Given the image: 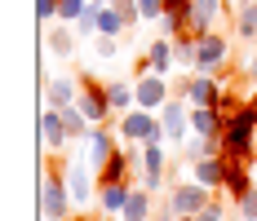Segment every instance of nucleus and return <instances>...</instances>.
<instances>
[{
	"mask_svg": "<svg viewBox=\"0 0 257 221\" xmlns=\"http://www.w3.org/2000/svg\"><path fill=\"white\" fill-rule=\"evenodd\" d=\"M67 137H71V133H67L62 111H58V106H49V111L40 115V142H45L49 150H62V146H67Z\"/></svg>",
	"mask_w": 257,
	"mask_h": 221,
	"instance_id": "11",
	"label": "nucleus"
},
{
	"mask_svg": "<svg viewBox=\"0 0 257 221\" xmlns=\"http://www.w3.org/2000/svg\"><path fill=\"white\" fill-rule=\"evenodd\" d=\"M169 199H173L178 217H200V212L208 208V199H213V190L200 186V181H178V186L169 190Z\"/></svg>",
	"mask_w": 257,
	"mask_h": 221,
	"instance_id": "7",
	"label": "nucleus"
},
{
	"mask_svg": "<svg viewBox=\"0 0 257 221\" xmlns=\"http://www.w3.org/2000/svg\"><path fill=\"white\" fill-rule=\"evenodd\" d=\"M147 62H151L155 75H169L173 67H178V58H173V40H169V36H155L151 45H147Z\"/></svg>",
	"mask_w": 257,
	"mask_h": 221,
	"instance_id": "16",
	"label": "nucleus"
},
{
	"mask_svg": "<svg viewBox=\"0 0 257 221\" xmlns=\"http://www.w3.org/2000/svg\"><path fill=\"white\" fill-rule=\"evenodd\" d=\"M257 93L244 98V106L226 115V128H222V155H235V159H253L257 164Z\"/></svg>",
	"mask_w": 257,
	"mask_h": 221,
	"instance_id": "1",
	"label": "nucleus"
},
{
	"mask_svg": "<svg viewBox=\"0 0 257 221\" xmlns=\"http://www.w3.org/2000/svg\"><path fill=\"white\" fill-rule=\"evenodd\" d=\"M76 27L71 23H53V31H49V53L53 58H71V53H76Z\"/></svg>",
	"mask_w": 257,
	"mask_h": 221,
	"instance_id": "20",
	"label": "nucleus"
},
{
	"mask_svg": "<svg viewBox=\"0 0 257 221\" xmlns=\"http://www.w3.org/2000/svg\"><path fill=\"white\" fill-rule=\"evenodd\" d=\"M235 40L257 45V0H244V5L235 9Z\"/></svg>",
	"mask_w": 257,
	"mask_h": 221,
	"instance_id": "18",
	"label": "nucleus"
},
{
	"mask_svg": "<svg viewBox=\"0 0 257 221\" xmlns=\"http://www.w3.org/2000/svg\"><path fill=\"white\" fill-rule=\"evenodd\" d=\"M128 181H98V212H106V217H120V208H124L128 199Z\"/></svg>",
	"mask_w": 257,
	"mask_h": 221,
	"instance_id": "15",
	"label": "nucleus"
},
{
	"mask_svg": "<svg viewBox=\"0 0 257 221\" xmlns=\"http://www.w3.org/2000/svg\"><path fill=\"white\" fill-rule=\"evenodd\" d=\"M204 212H213V217H226V203H222V199H208Z\"/></svg>",
	"mask_w": 257,
	"mask_h": 221,
	"instance_id": "32",
	"label": "nucleus"
},
{
	"mask_svg": "<svg viewBox=\"0 0 257 221\" xmlns=\"http://www.w3.org/2000/svg\"><path fill=\"white\" fill-rule=\"evenodd\" d=\"M120 142H169L164 128H160V111H147V106H133L120 115Z\"/></svg>",
	"mask_w": 257,
	"mask_h": 221,
	"instance_id": "3",
	"label": "nucleus"
},
{
	"mask_svg": "<svg viewBox=\"0 0 257 221\" xmlns=\"http://www.w3.org/2000/svg\"><path fill=\"white\" fill-rule=\"evenodd\" d=\"M195 172V181L208 186V190H222V181H226V155H208V159H195L191 164Z\"/></svg>",
	"mask_w": 257,
	"mask_h": 221,
	"instance_id": "13",
	"label": "nucleus"
},
{
	"mask_svg": "<svg viewBox=\"0 0 257 221\" xmlns=\"http://www.w3.org/2000/svg\"><path fill=\"white\" fill-rule=\"evenodd\" d=\"M67 190L76 208H89V164H67Z\"/></svg>",
	"mask_w": 257,
	"mask_h": 221,
	"instance_id": "19",
	"label": "nucleus"
},
{
	"mask_svg": "<svg viewBox=\"0 0 257 221\" xmlns=\"http://www.w3.org/2000/svg\"><path fill=\"white\" fill-rule=\"evenodd\" d=\"M160 128H164V137L169 142H186L195 128H191V102L186 98H169L160 106Z\"/></svg>",
	"mask_w": 257,
	"mask_h": 221,
	"instance_id": "6",
	"label": "nucleus"
},
{
	"mask_svg": "<svg viewBox=\"0 0 257 221\" xmlns=\"http://www.w3.org/2000/svg\"><path fill=\"white\" fill-rule=\"evenodd\" d=\"M67 221H89V217H67Z\"/></svg>",
	"mask_w": 257,
	"mask_h": 221,
	"instance_id": "35",
	"label": "nucleus"
},
{
	"mask_svg": "<svg viewBox=\"0 0 257 221\" xmlns=\"http://www.w3.org/2000/svg\"><path fill=\"white\" fill-rule=\"evenodd\" d=\"M235 208H239V217H244V221H257V186L248 190V195L235 199Z\"/></svg>",
	"mask_w": 257,
	"mask_h": 221,
	"instance_id": "27",
	"label": "nucleus"
},
{
	"mask_svg": "<svg viewBox=\"0 0 257 221\" xmlns=\"http://www.w3.org/2000/svg\"><path fill=\"white\" fill-rule=\"evenodd\" d=\"M182 146H186V159L195 164V159H208V155H222V137H204V133H191Z\"/></svg>",
	"mask_w": 257,
	"mask_h": 221,
	"instance_id": "22",
	"label": "nucleus"
},
{
	"mask_svg": "<svg viewBox=\"0 0 257 221\" xmlns=\"http://www.w3.org/2000/svg\"><path fill=\"white\" fill-rule=\"evenodd\" d=\"M71 190H67V164H53L45 186H40V217L45 221H67L71 217Z\"/></svg>",
	"mask_w": 257,
	"mask_h": 221,
	"instance_id": "2",
	"label": "nucleus"
},
{
	"mask_svg": "<svg viewBox=\"0 0 257 221\" xmlns=\"http://www.w3.org/2000/svg\"><path fill=\"white\" fill-rule=\"evenodd\" d=\"M45 93H49V102L62 111V106H76L80 102V75H53L49 84H45Z\"/></svg>",
	"mask_w": 257,
	"mask_h": 221,
	"instance_id": "14",
	"label": "nucleus"
},
{
	"mask_svg": "<svg viewBox=\"0 0 257 221\" xmlns=\"http://www.w3.org/2000/svg\"><path fill=\"white\" fill-rule=\"evenodd\" d=\"M133 93H138V106H147V111H160L164 102L173 98V84H169L164 75L147 71V75H138V80H133Z\"/></svg>",
	"mask_w": 257,
	"mask_h": 221,
	"instance_id": "8",
	"label": "nucleus"
},
{
	"mask_svg": "<svg viewBox=\"0 0 257 221\" xmlns=\"http://www.w3.org/2000/svg\"><path fill=\"white\" fill-rule=\"evenodd\" d=\"M76 106L89 115V124H106L115 115V111H111V98H106V84L93 80V75H84V71H80V102Z\"/></svg>",
	"mask_w": 257,
	"mask_h": 221,
	"instance_id": "5",
	"label": "nucleus"
},
{
	"mask_svg": "<svg viewBox=\"0 0 257 221\" xmlns=\"http://www.w3.org/2000/svg\"><path fill=\"white\" fill-rule=\"evenodd\" d=\"M164 5H169V0H138V9H142V23H155V18L164 14Z\"/></svg>",
	"mask_w": 257,
	"mask_h": 221,
	"instance_id": "30",
	"label": "nucleus"
},
{
	"mask_svg": "<svg viewBox=\"0 0 257 221\" xmlns=\"http://www.w3.org/2000/svg\"><path fill=\"white\" fill-rule=\"evenodd\" d=\"M231 58V40L213 27V31H200L195 36V71H204V75H213L222 62Z\"/></svg>",
	"mask_w": 257,
	"mask_h": 221,
	"instance_id": "4",
	"label": "nucleus"
},
{
	"mask_svg": "<svg viewBox=\"0 0 257 221\" xmlns=\"http://www.w3.org/2000/svg\"><path fill=\"white\" fill-rule=\"evenodd\" d=\"M84 5H89V0H58V23H80Z\"/></svg>",
	"mask_w": 257,
	"mask_h": 221,
	"instance_id": "26",
	"label": "nucleus"
},
{
	"mask_svg": "<svg viewBox=\"0 0 257 221\" xmlns=\"http://www.w3.org/2000/svg\"><path fill=\"white\" fill-rule=\"evenodd\" d=\"M173 58H178L182 71H195V31L186 27L182 36H173Z\"/></svg>",
	"mask_w": 257,
	"mask_h": 221,
	"instance_id": "23",
	"label": "nucleus"
},
{
	"mask_svg": "<svg viewBox=\"0 0 257 221\" xmlns=\"http://www.w3.org/2000/svg\"><path fill=\"white\" fill-rule=\"evenodd\" d=\"M244 80L257 84V53H248V62H244Z\"/></svg>",
	"mask_w": 257,
	"mask_h": 221,
	"instance_id": "31",
	"label": "nucleus"
},
{
	"mask_svg": "<svg viewBox=\"0 0 257 221\" xmlns=\"http://www.w3.org/2000/svg\"><path fill=\"white\" fill-rule=\"evenodd\" d=\"M155 217V195L147 186H138V190H128L124 208H120V221H151Z\"/></svg>",
	"mask_w": 257,
	"mask_h": 221,
	"instance_id": "12",
	"label": "nucleus"
},
{
	"mask_svg": "<svg viewBox=\"0 0 257 221\" xmlns=\"http://www.w3.org/2000/svg\"><path fill=\"white\" fill-rule=\"evenodd\" d=\"M93 53L102 62H115L120 58V36H93Z\"/></svg>",
	"mask_w": 257,
	"mask_h": 221,
	"instance_id": "25",
	"label": "nucleus"
},
{
	"mask_svg": "<svg viewBox=\"0 0 257 221\" xmlns=\"http://www.w3.org/2000/svg\"><path fill=\"white\" fill-rule=\"evenodd\" d=\"M115 150H120V142H115V133H111V128H102V124H93V133L84 137V164H89V168L98 172V168L106 164V159L115 155Z\"/></svg>",
	"mask_w": 257,
	"mask_h": 221,
	"instance_id": "9",
	"label": "nucleus"
},
{
	"mask_svg": "<svg viewBox=\"0 0 257 221\" xmlns=\"http://www.w3.org/2000/svg\"><path fill=\"white\" fill-rule=\"evenodd\" d=\"M178 221H200V217H178Z\"/></svg>",
	"mask_w": 257,
	"mask_h": 221,
	"instance_id": "34",
	"label": "nucleus"
},
{
	"mask_svg": "<svg viewBox=\"0 0 257 221\" xmlns=\"http://www.w3.org/2000/svg\"><path fill=\"white\" fill-rule=\"evenodd\" d=\"M36 23H58V0H36Z\"/></svg>",
	"mask_w": 257,
	"mask_h": 221,
	"instance_id": "29",
	"label": "nucleus"
},
{
	"mask_svg": "<svg viewBox=\"0 0 257 221\" xmlns=\"http://www.w3.org/2000/svg\"><path fill=\"white\" fill-rule=\"evenodd\" d=\"M200 221H226V217H213V212H200Z\"/></svg>",
	"mask_w": 257,
	"mask_h": 221,
	"instance_id": "33",
	"label": "nucleus"
},
{
	"mask_svg": "<svg viewBox=\"0 0 257 221\" xmlns=\"http://www.w3.org/2000/svg\"><path fill=\"white\" fill-rule=\"evenodd\" d=\"M222 5H226V0H191V31H195V36H200V31H213Z\"/></svg>",
	"mask_w": 257,
	"mask_h": 221,
	"instance_id": "17",
	"label": "nucleus"
},
{
	"mask_svg": "<svg viewBox=\"0 0 257 221\" xmlns=\"http://www.w3.org/2000/svg\"><path fill=\"white\" fill-rule=\"evenodd\" d=\"M111 5L124 14V23H128V27H138V23H142V9H138V0H111Z\"/></svg>",
	"mask_w": 257,
	"mask_h": 221,
	"instance_id": "28",
	"label": "nucleus"
},
{
	"mask_svg": "<svg viewBox=\"0 0 257 221\" xmlns=\"http://www.w3.org/2000/svg\"><path fill=\"white\" fill-rule=\"evenodd\" d=\"M106 98H111V111L115 115H124V111L138 106V93H133V84H124V80H106Z\"/></svg>",
	"mask_w": 257,
	"mask_h": 221,
	"instance_id": "21",
	"label": "nucleus"
},
{
	"mask_svg": "<svg viewBox=\"0 0 257 221\" xmlns=\"http://www.w3.org/2000/svg\"><path fill=\"white\" fill-rule=\"evenodd\" d=\"M62 120H67V133H71V137H89V133H93V124H89V115H84L80 106H62Z\"/></svg>",
	"mask_w": 257,
	"mask_h": 221,
	"instance_id": "24",
	"label": "nucleus"
},
{
	"mask_svg": "<svg viewBox=\"0 0 257 221\" xmlns=\"http://www.w3.org/2000/svg\"><path fill=\"white\" fill-rule=\"evenodd\" d=\"M253 168H257L253 159H235V155H226V181H222V190L231 195V203L257 186V181H253Z\"/></svg>",
	"mask_w": 257,
	"mask_h": 221,
	"instance_id": "10",
	"label": "nucleus"
}]
</instances>
